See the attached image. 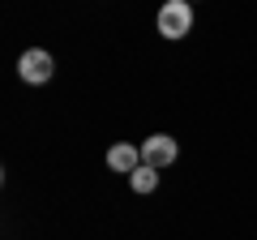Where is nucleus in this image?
I'll list each match as a JSON object with an SVG mask.
<instances>
[{
  "label": "nucleus",
  "instance_id": "6",
  "mask_svg": "<svg viewBox=\"0 0 257 240\" xmlns=\"http://www.w3.org/2000/svg\"><path fill=\"white\" fill-rule=\"evenodd\" d=\"M189 5H193V0H189Z\"/></svg>",
  "mask_w": 257,
  "mask_h": 240
},
{
  "label": "nucleus",
  "instance_id": "2",
  "mask_svg": "<svg viewBox=\"0 0 257 240\" xmlns=\"http://www.w3.org/2000/svg\"><path fill=\"white\" fill-rule=\"evenodd\" d=\"M52 69H56V60H52V52H43V47H30V52H22V60H18L22 82H30V86H43L47 77H52Z\"/></svg>",
  "mask_w": 257,
  "mask_h": 240
},
{
  "label": "nucleus",
  "instance_id": "5",
  "mask_svg": "<svg viewBox=\"0 0 257 240\" xmlns=\"http://www.w3.org/2000/svg\"><path fill=\"white\" fill-rule=\"evenodd\" d=\"M128 185H133V193H155V189H159V167L142 163L138 172L128 176Z\"/></svg>",
  "mask_w": 257,
  "mask_h": 240
},
{
  "label": "nucleus",
  "instance_id": "1",
  "mask_svg": "<svg viewBox=\"0 0 257 240\" xmlns=\"http://www.w3.org/2000/svg\"><path fill=\"white\" fill-rule=\"evenodd\" d=\"M155 26H159L163 39H184L193 30V5H189V0H167L163 9H159Z\"/></svg>",
  "mask_w": 257,
  "mask_h": 240
},
{
  "label": "nucleus",
  "instance_id": "4",
  "mask_svg": "<svg viewBox=\"0 0 257 240\" xmlns=\"http://www.w3.org/2000/svg\"><path fill=\"white\" fill-rule=\"evenodd\" d=\"M107 167L111 172H124V176H133L142 167V146H128V142H116V146L107 150Z\"/></svg>",
  "mask_w": 257,
  "mask_h": 240
},
{
  "label": "nucleus",
  "instance_id": "3",
  "mask_svg": "<svg viewBox=\"0 0 257 240\" xmlns=\"http://www.w3.org/2000/svg\"><path fill=\"white\" fill-rule=\"evenodd\" d=\"M176 155H180V146H176V138H167V133H155V138L142 142V163L159 167V172H163V167H172Z\"/></svg>",
  "mask_w": 257,
  "mask_h": 240
}]
</instances>
